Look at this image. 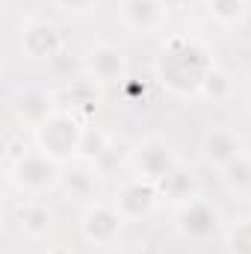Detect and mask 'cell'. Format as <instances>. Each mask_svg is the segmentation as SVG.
Listing matches in <instances>:
<instances>
[{
  "mask_svg": "<svg viewBox=\"0 0 251 254\" xmlns=\"http://www.w3.org/2000/svg\"><path fill=\"white\" fill-rule=\"evenodd\" d=\"M201 213V201H192L187 210H184V216L181 219H192V225H181L187 234H192V237H204V234H210V231H216V213L210 210L204 219L198 216Z\"/></svg>",
  "mask_w": 251,
  "mask_h": 254,
  "instance_id": "277c9868",
  "label": "cell"
},
{
  "mask_svg": "<svg viewBox=\"0 0 251 254\" xmlns=\"http://www.w3.org/2000/svg\"><path fill=\"white\" fill-rule=\"evenodd\" d=\"M119 213H113V210H107V207H95V210H89L86 213V222H83V231H86V237L89 240H95V243H104V228L110 231V234H119Z\"/></svg>",
  "mask_w": 251,
  "mask_h": 254,
  "instance_id": "7a4b0ae2",
  "label": "cell"
},
{
  "mask_svg": "<svg viewBox=\"0 0 251 254\" xmlns=\"http://www.w3.org/2000/svg\"><path fill=\"white\" fill-rule=\"evenodd\" d=\"M107 65H113V68L122 74V54H119L116 48H107V45L98 48V51H92V68H95L98 77H110Z\"/></svg>",
  "mask_w": 251,
  "mask_h": 254,
  "instance_id": "5b68a950",
  "label": "cell"
},
{
  "mask_svg": "<svg viewBox=\"0 0 251 254\" xmlns=\"http://www.w3.org/2000/svg\"><path fill=\"white\" fill-rule=\"evenodd\" d=\"M210 12L222 21H234L243 15V0H210Z\"/></svg>",
  "mask_w": 251,
  "mask_h": 254,
  "instance_id": "8992f818",
  "label": "cell"
},
{
  "mask_svg": "<svg viewBox=\"0 0 251 254\" xmlns=\"http://www.w3.org/2000/svg\"><path fill=\"white\" fill-rule=\"evenodd\" d=\"M24 48H30L27 54L33 57V60H45V51H48V57L60 48V36H57V30L51 27V24H42V21H36V24H30L27 30H24Z\"/></svg>",
  "mask_w": 251,
  "mask_h": 254,
  "instance_id": "6da1fadb",
  "label": "cell"
},
{
  "mask_svg": "<svg viewBox=\"0 0 251 254\" xmlns=\"http://www.w3.org/2000/svg\"><path fill=\"white\" fill-rule=\"evenodd\" d=\"M125 18L133 27H154L160 21V3L157 0H127L125 3Z\"/></svg>",
  "mask_w": 251,
  "mask_h": 254,
  "instance_id": "3957f363",
  "label": "cell"
},
{
  "mask_svg": "<svg viewBox=\"0 0 251 254\" xmlns=\"http://www.w3.org/2000/svg\"><path fill=\"white\" fill-rule=\"evenodd\" d=\"M89 3H92V0H63V6H68V9H77V12H83Z\"/></svg>",
  "mask_w": 251,
  "mask_h": 254,
  "instance_id": "52a82bcc",
  "label": "cell"
}]
</instances>
